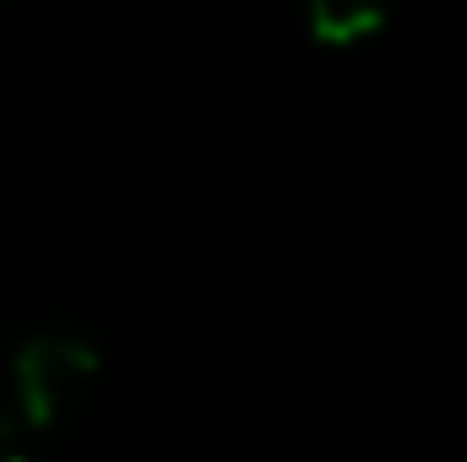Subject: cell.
<instances>
[{
    "label": "cell",
    "instance_id": "1",
    "mask_svg": "<svg viewBox=\"0 0 467 462\" xmlns=\"http://www.w3.org/2000/svg\"><path fill=\"white\" fill-rule=\"evenodd\" d=\"M104 386V348L82 332H27L11 348V419L27 436H55L93 408Z\"/></svg>",
    "mask_w": 467,
    "mask_h": 462
},
{
    "label": "cell",
    "instance_id": "2",
    "mask_svg": "<svg viewBox=\"0 0 467 462\" xmlns=\"http://www.w3.org/2000/svg\"><path fill=\"white\" fill-rule=\"evenodd\" d=\"M305 5V27L321 49H358L369 38L386 33L391 22V0H299Z\"/></svg>",
    "mask_w": 467,
    "mask_h": 462
},
{
    "label": "cell",
    "instance_id": "3",
    "mask_svg": "<svg viewBox=\"0 0 467 462\" xmlns=\"http://www.w3.org/2000/svg\"><path fill=\"white\" fill-rule=\"evenodd\" d=\"M0 462H27V452H22V425L11 419L5 403H0Z\"/></svg>",
    "mask_w": 467,
    "mask_h": 462
}]
</instances>
